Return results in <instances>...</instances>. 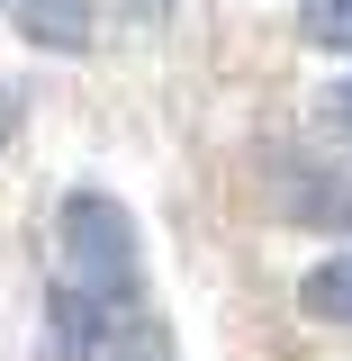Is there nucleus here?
<instances>
[{"instance_id": "f257e3e1", "label": "nucleus", "mask_w": 352, "mask_h": 361, "mask_svg": "<svg viewBox=\"0 0 352 361\" xmlns=\"http://www.w3.org/2000/svg\"><path fill=\"white\" fill-rule=\"evenodd\" d=\"M54 271H63V289H82L90 307H109V316L135 307V289H145L135 217L109 190H73V199H63V217H54Z\"/></svg>"}, {"instance_id": "f03ea898", "label": "nucleus", "mask_w": 352, "mask_h": 361, "mask_svg": "<svg viewBox=\"0 0 352 361\" xmlns=\"http://www.w3.org/2000/svg\"><path fill=\"white\" fill-rule=\"evenodd\" d=\"M271 208L298 217V226H334V235H352V180L344 172H308V163H280Z\"/></svg>"}, {"instance_id": "7ed1b4c3", "label": "nucleus", "mask_w": 352, "mask_h": 361, "mask_svg": "<svg viewBox=\"0 0 352 361\" xmlns=\"http://www.w3.org/2000/svg\"><path fill=\"white\" fill-rule=\"evenodd\" d=\"M18 37L45 54H82L90 45V0H18Z\"/></svg>"}, {"instance_id": "20e7f679", "label": "nucleus", "mask_w": 352, "mask_h": 361, "mask_svg": "<svg viewBox=\"0 0 352 361\" xmlns=\"http://www.w3.org/2000/svg\"><path fill=\"white\" fill-rule=\"evenodd\" d=\"M90 361H181V353H172V325L163 316L127 307V316H109V334L90 343Z\"/></svg>"}, {"instance_id": "39448f33", "label": "nucleus", "mask_w": 352, "mask_h": 361, "mask_svg": "<svg viewBox=\"0 0 352 361\" xmlns=\"http://www.w3.org/2000/svg\"><path fill=\"white\" fill-rule=\"evenodd\" d=\"M298 307L316 325H352V253H325V262L298 280Z\"/></svg>"}, {"instance_id": "423d86ee", "label": "nucleus", "mask_w": 352, "mask_h": 361, "mask_svg": "<svg viewBox=\"0 0 352 361\" xmlns=\"http://www.w3.org/2000/svg\"><path fill=\"white\" fill-rule=\"evenodd\" d=\"M298 37L325 45V54H352V0H308L298 9Z\"/></svg>"}, {"instance_id": "0eeeda50", "label": "nucleus", "mask_w": 352, "mask_h": 361, "mask_svg": "<svg viewBox=\"0 0 352 361\" xmlns=\"http://www.w3.org/2000/svg\"><path fill=\"white\" fill-rule=\"evenodd\" d=\"M316 127L334 135V145H352V73H344V82H325V90H316Z\"/></svg>"}, {"instance_id": "6e6552de", "label": "nucleus", "mask_w": 352, "mask_h": 361, "mask_svg": "<svg viewBox=\"0 0 352 361\" xmlns=\"http://www.w3.org/2000/svg\"><path fill=\"white\" fill-rule=\"evenodd\" d=\"M9 135H18V90L0 82V145H9Z\"/></svg>"}, {"instance_id": "1a4fd4ad", "label": "nucleus", "mask_w": 352, "mask_h": 361, "mask_svg": "<svg viewBox=\"0 0 352 361\" xmlns=\"http://www.w3.org/2000/svg\"><path fill=\"white\" fill-rule=\"evenodd\" d=\"M0 9H18V0H0Z\"/></svg>"}]
</instances>
